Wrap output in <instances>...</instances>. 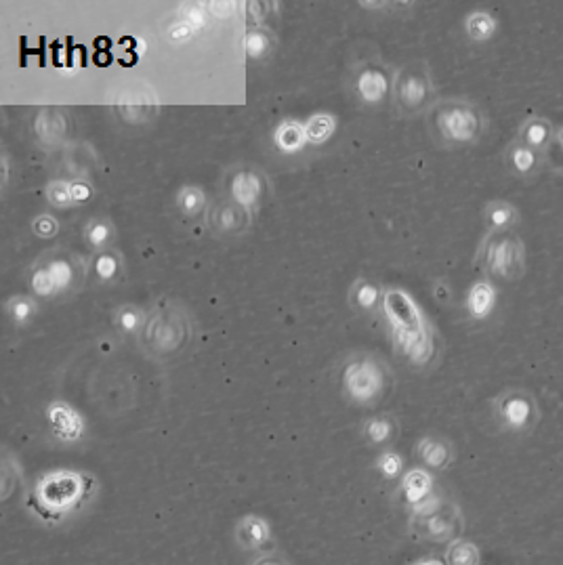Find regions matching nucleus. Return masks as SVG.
I'll list each match as a JSON object with an SVG mask.
<instances>
[{
  "instance_id": "nucleus-1",
  "label": "nucleus",
  "mask_w": 563,
  "mask_h": 565,
  "mask_svg": "<svg viewBox=\"0 0 563 565\" xmlns=\"http://www.w3.org/2000/svg\"><path fill=\"white\" fill-rule=\"evenodd\" d=\"M381 316L391 332V341L414 368H427L440 353L437 334L423 307L414 301L410 292L389 286L383 292Z\"/></svg>"
},
{
  "instance_id": "nucleus-2",
  "label": "nucleus",
  "mask_w": 563,
  "mask_h": 565,
  "mask_svg": "<svg viewBox=\"0 0 563 565\" xmlns=\"http://www.w3.org/2000/svg\"><path fill=\"white\" fill-rule=\"evenodd\" d=\"M490 127L482 106L465 97H446L427 114V131L444 150H467L482 143Z\"/></svg>"
},
{
  "instance_id": "nucleus-3",
  "label": "nucleus",
  "mask_w": 563,
  "mask_h": 565,
  "mask_svg": "<svg viewBox=\"0 0 563 565\" xmlns=\"http://www.w3.org/2000/svg\"><path fill=\"white\" fill-rule=\"evenodd\" d=\"M97 481L82 471L61 469L40 477L28 496V507L49 523H61L93 498Z\"/></svg>"
},
{
  "instance_id": "nucleus-4",
  "label": "nucleus",
  "mask_w": 563,
  "mask_h": 565,
  "mask_svg": "<svg viewBox=\"0 0 563 565\" xmlns=\"http://www.w3.org/2000/svg\"><path fill=\"white\" fill-rule=\"evenodd\" d=\"M194 337V322L190 311L175 301L154 305L139 332L143 353L154 362H173L190 347Z\"/></svg>"
},
{
  "instance_id": "nucleus-5",
  "label": "nucleus",
  "mask_w": 563,
  "mask_h": 565,
  "mask_svg": "<svg viewBox=\"0 0 563 565\" xmlns=\"http://www.w3.org/2000/svg\"><path fill=\"white\" fill-rule=\"evenodd\" d=\"M477 261L494 284H517L528 271V248L517 232L486 236L477 250Z\"/></svg>"
},
{
  "instance_id": "nucleus-6",
  "label": "nucleus",
  "mask_w": 563,
  "mask_h": 565,
  "mask_svg": "<svg viewBox=\"0 0 563 565\" xmlns=\"http://www.w3.org/2000/svg\"><path fill=\"white\" fill-rule=\"evenodd\" d=\"M391 97L395 108L408 118L429 114V110L440 99H437V85L431 66L425 59L408 61L406 66L393 74Z\"/></svg>"
},
{
  "instance_id": "nucleus-7",
  "label": "nucleus",
  "mask_w": 563,
  "mask_h": 565,
  "mask_svg": "<svg viewBox=\"0 0 563 565\" xmlns=\"http://www.w3.org/2000/svg\"><path fill=\"white\" fill-rule=\"evenodd\" d=\"M410 528L414 536L427 542L450 544L461 536L465 519L461 507L454 500L431 494L419 507L412 509Z\"/></svg>"
},
{
  "instance_id": "nucleus-8",
  "label": "nucleus",
  "mask_w": 563,
  "mask_h": 565,
  "mask_svg": "<svg viewBox=\"0 0 563 565\" xmlns=\"http://www.w3.org/2000/svg\"><path fill=\"white\" fill-rule=\"evenodd\" d=\"M389 387V374L381 360L374 355L360 353L351 358L343 370V395L349 402L358 406H372L379 400Z\"/></svg>"
},
{
  "instance_id": "nucleus-9",
  "label": "nucleus",
  "mask_w": 563,
  "mask_h": 565,
  "mask_svg": "<svg viewBox=\"0 0 563 565\" xmlns=\"http://www.w3.org/2000/svg\"><path fill=\"white\" fill-rule=\"evenodd\" d=\"M492 414L498 427L511 435H532L542 416L536 395L524 387L500 391L492 402Z\"/></svg>"
},
{
  "instance_id": "nucleus-10",
  "label": "nucleus",
  "mask_w": 563,
  "mask_h": 565,
  "mask_svg": "<svg viewBox=\"0 0 563 565\" xmlns=\"http://www.w3.org/2000/svg\"><path fill=\"white\" fill-rule=\"evenodd\" d=\"M223 187H225L223 198L242 206L250 215L261 211V206L269 194L267 177L255 164H238L234 169H229V173L223 179Z\"/></svg>"
},
{
  "instance_id": "nucleus-11",
  "label": "nucleus",
  "mask_w": 563,
  "mask_h": 565,
  "mask_svg": "<svg viewBox=\"0 0 563 565\" xmlns=\"http://www.w3.org/2000/svg\"><path fill=\"white\" fill-rule=\"evenodd\" d=\"M351 93L364 106H381L383 101L391 97L393 91V76L387 72V68L381 61L366 59L353 68L351 78Z\"/></svg>"
},
{
  "instance_id": "nucleus-12",
  "label": "nucleus",
  "mask_w": 563,
  "mask_h": 565,
  "mask_svg": "<svg viewBox=\"0 0 563 565\" xmlns=\"http://www.w3.org/2000/svg\"><path fill=\"white\" fill-rule=\"evenodd\" d=\"M49 271V276L55 284L57 297H70L78 292L89 276V265L82 263V259L70 250L53 248L38 259Z\"/></svg>"
},
{
  "instance_id": "nucleus-13",
  "label": "nucleus",
  "mask_w": 563,
  "mask_h": 565,
  "mask_svg": "<svg viewBox=\"0 0 563 565\" xmlns=\"http://www.w3.org/2000/svg\"><path fill=\"white\" fill-rule=\"evenodd\" d=\"M204 217H206L208 232L217 238L242 236L250 229V223H253V215L227 198H221L208 206Z\"/></svg>"
},
{
  "instance_id": "nucleus-14",
  "label": "nucleus",
  "mask_w": 563,
  "mask_h": 565,
  "mask_svg": "<svg viewBox=\"0 0 563 565\" xmlns=\"http://www.w3.org/2000/svg\"><path fill=\"white\" fill-rule=\"evenodd\" d=\"M503 164L507 173L521 183H534L540 177V173L547 169L545 156L528 148V145L521 143L519 139L507 143V148L503 152Z\"/></svg>"
},
{
  "instance_id": "nucleus-15",
  "label": "nucleus",
  "mask_w": 563,
  "mask_h": 565,
  "mask_svg": "<svg viewBox=\"0 0 563 565\" xmlns=\"http://www.w3.org/2000/svg\"><path fill=\"white\" fill-rule=\"evenodd\" d=\"M555 137H557V127L551 122V118L540 116V114L528 116L524 122L519 124L517 135H515V139L526 143L528 148L536 150L542 156H547V152L553 148Z\"/></svg>"
},
{
  "instance_id": "nucleus-16",
  "label": "nucleus",
  "mask_w": 563,
  "mask_h": 565,
  "mask_svg": "<svg viewBox=\"0 0 563 565\" xmlns=\"http://www.w3.org/2000/svg\"><path fill=\"white\" fill-rule=\"evenodd\" d=\"M47 423L53 435L61 442H78L85 433V421L82 416L66 402H53L47 408Z\"/></svg>"
},
{
  "instance_id": "nucleus-17",
  "label": "nucleus",
  "mask_w": 563,
  "mask_h": 565,
  "mask_svg": "<svg viewBox=\"0 0 563 565\" xmlns=\"http://www.w3.org/2000/svg\"><path fill=\"white\" fill-rule=\"evenodd\" d=\"M498 305V286L488 280H475L465 295V311L473 322H486Z\"/></svg>"
},
{
  "instance_id": "nucleus-18",
  "label": "nucleus",
  "mask_w": 563,
  "mask_h": 565,
  "mask_svg": "<svg viewBox=\"0 0 563 565\" xmlns=\"http://www.w3.org/2000/svg\"><path fill=\"white\" fill-rule=\"evenodd\" d=\"M482 219L488 236H500V234L515 232L517 225L521 223V213L513 202L496 198L484 206Z\"/></svg>"
},
{
  "instance_id": "nucleus-19",
  "label": "nucleus",
  "mask_w": 563,
  "mask_h": 565,
  "mask_svg": "<svg viewBox=\"0 0 563 565\" xmlns=\"http://www.w3.org/2000/svg\"><path fill=\"white\" fill-rule=\"evenodd\" d=\"M416 458L429 471H446L454 463V446L442 435H425L416 444Z\"/></svg>"
},
{
  "instance_id": "nucleus-20",
  "label": "nucleus",
  "mask_w": 563,
  "mask_h": 565,
  "mask_svg": "<svg viewBox=\"0 0 563 565\" xmlns=\"http://www.w3.org/2000/svg\"><path fill=\"white\" fill-rule=\"evenodd\" d=\"M87 265H89V276L101 286L116 284L124 278V257L114 246L106 250H97V253L91 255Z\"/></svg>"
},
{
  "instance_id": "nucleus-21",
  "label": "nucleus",
  "mask_w": 563,
  "mask_h": 565,
  "mask_svg": "<svg viewBox=\"0 0 563 565\" xmlns=\"http://www.w3.org/2000/svg\"><path fill=\"white\" fill-rule=\"evenodd\" d=\"M498 17L488 9H473L465 15L463 30L475 45H488L498 34Z\"/></svg>"
},
{
  "instance_id": "nucleus-22",
  "label": "nucleus",
  "mask_w": 563,
  "mask_h": 565,
  "mask_svg": "<svg viewBox=\"0 0 563 565\" xmlns=\"http://www.w3.org/2000/svg\"><path fill=\"white\" fill-rule=\"evenodd\" d=\"M269 523L259 515H246L236 526V542L246 551H259L269 542Z\"/></svg>"
},
{
  "instance_id": "nucleus-23",
  "label": "nucleus",
  "mask_w": 563,
  "mask_h": 565,
  "mask_svg": "<svg viewBox=\"0 0 563 565\" xmlns=\"http://www.w3.org/2000/svg\"><path fill=\"white\" fill-rule=\"evenodd\" d=\"M383 292L385 288H381L374 280L358 278L349 288V305L358 313H374L381 309Z\"/></svg>"
},
{
  "instance_id": "nucleus-24",
  "label": "nucleus",
  "mask_w": 563,
  "mask_h": 565,
  "mask_svg": "<svg viewBox=\"0 0 563 565\" xmlns=\"http://www.w3.org/2000/svg\"><path fill=\"white\" fill-rule=\"evenodd\" d=\"M362 431L372 446L389 450L391 444L400 435V423L393 414H379V416L368 418Z\"/></svg>"
},
{
  "instance_id": "nucleus-25",
  "label": "nucleus",
  "mask_w": 563,
  "mask_h": 565,
  "mask_svg": "<svg viewBox=\"0 0 563 565\" xmlns=\"http://www.w3.org/2000/svg\"><path fill=\"white\" fill-rule=\"evenodd\" d=\"M400 490L408 505L414 509L433 494V477L427 469H421V467L410 469L408 473L402 475Z\"/></svg>"
},
{
  "instance_id": "nucleus-26",
  "label": "nucleus",
  "mask_w": 563,
  "mask_h": 565,
  "mask_svg": "<svg viewBox=\"0 0 563 565\" xmlns=\"http://www.w3.org/2000/svg\"><path fill=\"white\" fill-rule=\"evenodd\" d=\"M274 143L282 154H297L307 145L305 137V124L299 120L288 118L280 122L274 133Z\"/></svg>"
},
{
  "instance_id": "nucleus-27",
  "label": "nucleus",
  "mask_w": 563,
  "mask_h": 565,
  "mask_svg": "<svg viewBox=\"0 0 563 565\" xmlns=\"http://www.w3.org/2000/svg\"><path fill=\"white\" fill-rule=\"evenodd\" d=\"M175 204L185 219H198L208 211V196L198 185H183L175 196Z\"/></svg>"
},
{
  "instance_id": "nucleus-28",
  "label": "nucleus",
  "mask_w": 563,
  "mask_h": 565,
  "mask_svg": "<svg viewBox=\"0 0 563 565\" xmlns=\"http://www.w3.org/2000/svg\"><path fill=\"white\" fill-rule=\"evenodd\" d=\"M116 240V225L108 217H95L85 225V242L97 253V250L112 248Z\"/></svg>"
},
{
  "instance_id": "nucleus-29",
  "label": "nucleus",
  "mask_w": 563,
  "mask_h": 565,
  "mask_svg": "<svg viewBox=\"0 0 563 565\" xmlns=\"http://www.w3.org/2000/svg\"><path fill=\"white\" fill-rule=\"evenodd\" d=\"M274 45H276V36L265 26L248 28L244 34V51L250 61L265 59L271 51H274Z\"/></svg>"
},
{
  "instance_id": "nucleus-30",
  "label": "nucleus",
  "mask_w": 563,
  "mask_h": 565,
  "mask_svg": "<svg viewBox=\"0 0 563 565\" xmlns=\"http://www.w3.org/2000/svg\"><path fill=\"white\" fill-rule=\"evenodd\" d=\"M337 131V118L328 112H318L305 122L307 145H324Z\"/></svg>"
},
{
  "instance_id": "nucleus-31",
  "label": "nucleus",
  "mask_w": 563,
  "mask_h": 565,
  "mask_svg": "<svg viewBox=\"0 0 563 565\" xmlns=\"http://www.w3.org/2000/svg\"><path fill=\"white\" fill-rule=\"evenodd\" d=\"M479 559L482 557H479L477 544L465 538H458L448 544L444 563L446 565H479Z\"/></svg>"
},
{
  "instance_id": "nucleus-32",
  "label": "nucleus",
  "mask_w": 563,
  "mask_h": 565,
  "mask_svg": "<svg viewBox=\"0 0 563 565\" xmlns=\"http://www.w3.org/2000/svg\"><path fill=\"white\" fill-rule=\"evenodd\" d=\"M28 286H30V292L34 297L38 299H55L57 297V290H55V284L49 276V271L45 269V265L36 261L30 269V276H28Z\"/></svg>"
},
{
  "instance_id": "nucleus-33",
  "label": "nucleus",
  "mask_w": 563,
  "mask_h": 565,
  "mask_svg": "<svg viewBox=\"0 0 563 565\" xmlns=\"http://www.w3.org/2000/svg\"><path fill=\"white\" fill-rule=\"evenodd\" d=\"M5 311H7V316L19 324V326H26L30 324L34 318H36V301L28 295H15L11 297L7 303H5Z\"/></svg>"
},
{
  "instance_id": "nucleus-34",
  "label": "nucleus",
  "mask_w": 563,
  "mask_h": 565,
  "mask_svg": "<svg viewBox=\"0 0 563 565\" xmlns=\"http://www.w3.org/2000/svg\"><path fill=\"white\" fill-rule=\"evenodd\" d=\"M145 316H148V311L135 305H122L116 309V328L122 334H139L145 324Z\"/></svg>"
},
{
  "instance_id": "nucleus-35",
  "label": "nucleus",
  "mask_w": 563,
  "mask_h": 565,
  "mask_svg": "<svg viewBox=\"0 0 563 565\" xmlns=\"http://www.w3.org/2000/svg\"><path fill=\"white\" fill-rule=\"evenodd\" d=\"M66 122V116L61 114V112H55V110H43L38 114L36 118V133L38 137L43 139V141H59L61 135L64 133H59L55 131V124L59 127V124H64Z\"/></svg>"
},
{
  "instance_id": "nucleus-36",
  "label": "nucleus",
  "mask_w": 563,
  "mask_h": 565,
  "mask_svg": "<svg viewBox=\"0 0 563 565\" xmlns=\"http://www.w3.org/2000/svg\"><path fill=\"white\" fill-rule=\"evenodd\" d=\"M374 465L385 479H398L404 473V458L395 450H383Z\"/></svg>"
},
{
  "instance_id": "nucleus-37",
  "label": "nucleus",
  "mask_w": 563,
  "mask_h": 565,
  "mask_svg": "<svg viewBox=\"0 0 563 565\" xmlns=\"http://www.w3.org/2000/svg\"><path fill=\"white\" fill-rule=\"evenodd\" d=\"M47 202L53 208H70L74 206L72 200V190H70V183L68 181H51L45 190Z\"/></svg>"
},
{
  "instance_id": "nucleus-38",
  "label": "nucleus",
  "mask_w": 563,
  "mask_h": 565,
  "mask_svg": "<svg viewBox=\"0 0 563 565\" xmlns=\"http://www.w3.org/2000/svg\"><path fill=\"white\" fill-rule=\"evenodd\" d=\"M32 232L40 240H51L59 234V221L53 215H38L32 221Z\"/></svg>"
},
{
  "instance_id": "nucleus-39",
  "label": "nucleus",
  "mask_w": 563,
  "mask_h": 565,
  "mask_svg": "<svg viewBox=\"0 0 563 565\" xmlns=\"http://www.w3.org/2000/svg\"><path fill=\"white\" fill-rule=\"evenodd\" d=\"M70 190H72L74 206H76V204H85V202L93 200V187H91L87 181H72V183H70Z\"/></svg>"
},
{
  "instance_id": "nucleus-40",
  "label": "nucleus",
  "mask_w": 563,
  "mask_h": 565,
  "mask_svg": "<svg viewBox=\"0 0 563 565\" xmlns=\"http://www.w3.org/2000/svg\"><path fill=\"white\" fill-rule=\"evenodd\" d=\"M253 565H290L280 553H265L253 561Z\"/></svg>"
},
{
  "instance_id": "nucleus-41",
  "label": "nucleus",
  "mask_w": 563,
  "mask_h": 565,
  "mask_svg": "<svg viewBox=\"0 0 563 565\" xmlns=\"http://www.w3.org/2000/svg\"><path fill=\"white\" fill-rule=\"evenodd\" d=\"M555 145L563 154V127H557V137H555Z\"/></svg>"
},
{
  "instance_id": "nucleus-42",
  "label": "nucleus",
  "mask_w": 563,
  "mask_h": 565,
  "mask_svg": "<svg viewBox=\"0 0 563 565\" xmlns=\"http://www.w3.org/2000/svg\"><path fill=\"white\" fill-rule=\"evenodd\" d=\"M414 565H446L442 561H435V559H429V561H419V563H414Z\"/></svg>"
}]
</instances>
